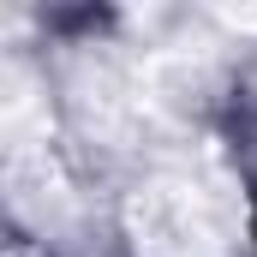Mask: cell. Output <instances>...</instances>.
Segmentation results:
<instances>
[{
  "label": "cell",
  "mask_w": 257,
  "mask_h": 257,
  "mask_svg": "<svg viewBox=\"0 0 257 257\" xmlns=\"http://www.w3.org/2000/svg\"><path fill=\"white\" fill-rule=\"evenodd\" d=\"M245 203L215 162H186L126 197V233L138 257H233Z\"/></svg>",
  "instance_id": "cell-1"
},
{
  "label": "cell",
  "mask_w": 257,
  "mask_h": 257,
  "mask_svg": "<svg viewBox=\"0 0 257 257\" xmlns=\"http://www.w3.org/2000/svg\"><path fill=\"white\" fill-rule=\"evenodd\" d=\"M72 102H78L84 132H96V138H102V144H114V150L138 144L150 126H162V114L150 108V96H144L138 72L108 66V60L78 66V78H72Z\"/></svg>",
  "instance_id": "cell-2"
},
{
  "label": "cell",
  "mask_w": 257,
  "mask_h": 257,
  "mask_svg": "<svg viewBox=\"0 0 257 257\" xmlns=\"http://www.w3.org/2000/svg\"><path fill=\"white\" fill-rule=\"evenodd\" d=\"M6 192H12V209L36 227L60 221L72 209V186L60 174V156L48 144H30V150H6Z\"/></svg>",
  "instance_id": "cell-3"
},
{
  "label": "cell",
  "mask_w": 257,
  "mask_h": 257,
  "mask_svg": "<svg viewBox=\"0 0 257 257\" xmlns=\"http://www.w3.org/2000/svg\"><path fill=\"white\" fill-rule=\"evenodd\" d=\"M215 18H221V24H233V30H257V6H221Z\"/></svg>",
  "instance_id": "cell-4"
}]
</instances>
